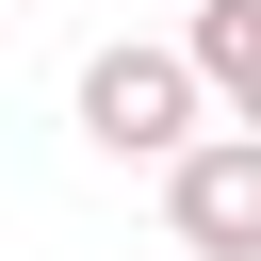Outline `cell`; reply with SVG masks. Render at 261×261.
Instances as JSON below:
<instances>
[{"label": "cell", "mask_w": 261, "mask_h": 261, "mask_svg": "<svg viewBox=\"0 0 261 261\" xmlns=\"http://www.w3.org/2000/svg\"><path fill=\"white\" fill-rule=\"evenodd\" d=\"M163 228L179 261H261V130H196L163 163Z\"/></svg>", "instance_id": "obj_2"}, {"label": "cell", "mask_w": 261, "mask_h": 261, "mask_svg": "<svg viewBox=\"0 0 261 261\" xmlns=\"http://www.w3.org/2000/svg\"><path fill=\"white\" fill-rule=\"evenodd\" d=\"M196 114H212L196 49H98L82 65V147H114V163H179Z\"/></svg>", "instance_id": "obj_1"}, {"label": "cell", "mask_w": 261, "mask_h": 261, "mask_svg": "<svg viewBox=\"0 0 261 261\" xmlns=\"http://www.w3.org/2000/svg\"><path fill=\"white\" fill-rule=\"evenodd\" d=\"M179 49H196V82L228 98V130H261V0H196Z\"/></svg>", "instance_id": "obj_3"}]
</instances>
